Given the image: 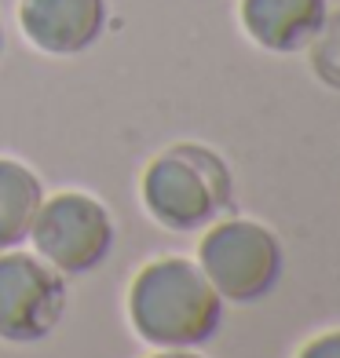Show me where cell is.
Wrapping results in <instances>:
<instances>
[{"mask_svg":"<svg viewBox=\"0 0 340 358\" xmlns=\"http://www.w3.org/2000/svg\"><path fill=\"white\" fill-rule=\"evenodd\" d=\"M223 296L205 278L198 259L157 256L128 285V322L143 344L198 348L220 329Z\"/></svg>","mask_w":340,"mask_h":358,"instance_id":"1","label":"cell"},{"mask_svg":"<svg viewBox=\"0 0 340 358\" xmlns=\"http://www.w3.org/2000/svg\"><path fill=\"white\" fill-rule=\"evenodd\" d=\"M234 194L231 169L220 154L198 143H176L161 150L139 179V198L147 216L165 231H198L208 227Z\"/></svg>","mask_w":340,"mask_h":358,"instance_id":"2","label":"cell"},{"mask_svg":"<svg viewBox=\"0 0 340 358\" xmlns=\"http://www.w3.org/2000/svg\"><path fill=\"white\" fill-rule=\"evenodd\" d=\"M282 241L256 220H213L198 241V267L223 300H264L282 278Z\"/></svg>","mask_w":340,"mask_h":358,"instance_id":"3","label":"cell"},{"mask_svg":"<svg viewBox=\"0 0 340 358\" xmlns=\"http://www.w3.org/2000/svg\"><path fill=\"white\" fill-rule=\"evenodd\" d=\"M29 238L37 256L59 274H88L113 249V220L99 198L85 190L44 194Z\"/></svg>","mask_w":340,"mask_h":358,"instance_id":"4","label":"cell"},{"mask_svg":"<svg viewBox=\"0 0 340 358\" xmlns=\"http://www.w3.org/2000/svg\"><path fill=\"white\" fill-rule=\"evenodd\" d=\"M66 315V274L37 252L0 249V340L37 344Z\"/></svg>","mask_w":340,"mask_h":358,"instance_id":"5","label":"cell"},{"mask_svg":"<svg viewBox=\"0 0 340 358\" xmlns=\"http://www.w3.org/2000/svg\"><path fill=\"white\" fill-rule=\"evenodd\" d=\"M19 26L44 55H80L103 37L106 0H19Z\"/></svg>","mask_w":340,"mask_h":358,"instance_id":"6","label":"cell"},{"mask_svg":"<svg viewBox=\"0 0 340 358\" xmlns=\"http://www.w3.org/2000/svg\"><path fill=\"white\" fill-rule=\"evenodd\" d=\"M326 26V0H241V29L264 52H300Z\"/></svg>","mask_w":340,"mask_h":358,"instance_id":"7","label":"cell"},{"mask_svg":"<svg viewBox=\"0 0 340 358\" xmlns=\"http://www.w3.org/2000/svg\"><path fill=\"white\" fill-rule=\"evenodd\" d=\"M41 201L44 187L37 172L15 157H0V249H19L29 238Z\"/></svg>","mask_w":340,"mask_h":358,"instance_id":"8","label":"cell"},{"mask_svg":"<svg viewBox=\"0 0 340 358\" xmlns=\"http://www.w3.org/2000/svg\"><path fill=\"white\" fill-rule=\"evenodd\" d=\"M297 358H340V329H326V333L311 336L297 351Z\"/></svg>","mask_w":340,"mask_h":358,"instance_id":"9","label":"cell"},{"mask_svg":"<svg viewBox=\"0 0 340 358\" xmlns=\"http://www.w3.org/2000/svg\"><path fill=\"white\" fill-rule=\"evenodd\" d=\"M147 358H205V355L190 351V348H157V351L147 355Z\"/></svg>","mask_w":340,"mask_h":358,"instance_id":"10","label":"cell"},{"mask_svg":"<svg viewBox=\"0 0 340 358\" xmlns=\"http://www.w3.org/2000/svg\"><path fill=\"white\" fill-rule=\"evenodd\" d=\"M0 48H4V26H0Z\"/></svg>","mask_w":340,"mask_h":358,"instance_id":"11","label":"cell"}]
</instances>
